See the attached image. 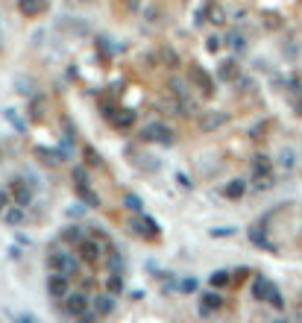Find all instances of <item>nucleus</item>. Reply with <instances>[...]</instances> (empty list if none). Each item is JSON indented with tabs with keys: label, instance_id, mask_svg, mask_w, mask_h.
Wrapping results in <instances>:
<instances>
[{
	"label": "nucleus",
	"instance_id": "obj_31",
	"mask_svg": "<svg viewBox=\"0 0 302 323\" xmlns=\"http://www.w3.org/2000/svg\"><path fill=\"white\" fill-rule=\"evenodd\" d=\"M82 156H85V164H88V167H103V156L91 147V144L82 147Z\"/></svg>",
	"mask_w": 302,
	"mask_h": 323
},
{
	"label": "nucleus",
	"instance_id": "obj_27",
	"mask_svg": "<svg viewBox=\"0 0 302 323\" xmlns=\"http://www.w3.org/2000/svg\"><path fill=\"white\" fill-rule=\"evenodd\" d=\"M223 41H226V44H229L235 53H243V50H246V35H243L241 30H232L226 38H223Z\"/></svg>",
	"mask_w": 302,
	"mask_h": 323
},
{
	"label": "nucleus",
	"instance_id": "obj_13",
	"mask_svg": "<svg viewBox=\"0 0 302 323\" xmlns=\"http://www.w3.org/2000/svg\"><path fill=\"white\" fill-rule=\"evenodd\" d=\"M91 309L97 312V318H109V315L115 312V294H109V291L94 294V297H91Z\"/></svg>",
	"mask_w": 302,
	"mask_h": 323
},
{
	"label": "nucleus",
	"instance_id": "obj_24",
	"mask_svg": "<svg viewBox=\"0 0 302 323\" xmlns=\"http://www.w3.org/2000/svg\"><path fill=\"white\" fill-rule=\"evenodd\" d=\"M106 291L115 294V297H121V294L126 291V279H123V273H109V276H106Z\"/></svg>",
	"mask_w": 302,
	"mask_h": 323
},
{
	"label": "nucleus",
	"instance_id": "obj_12",
	"mask_svg": "<svg viewBox=\"0 0 302 323\" xmlns=\"http://www.w3.org/2000/svg\"><path fill=\"white\" fill-rule=\"evenodd\" d=\"M229 124V115L226 112H217V109H211V112H200V129L202 132H211V129H220Z\"/></svg>",
	"mask_w": 302,
	"mask_h": 323
},
{
	"label": "nucleus",
	"instance_id": "obj_39",
	"mask_svg": "<svg viewBox=\"0 0 302 323\" xmlns=\"http://www.w3.org/2000/svg\"><path fill=\"white\" fill-rule=\"evenodd\" d=\"M176 182H179L185 191H191V188H194V182H191V176H188V173H176Z\"/></svg>",
	"mask_w": 302,
	"mask_h": 323
},
{
	"label": "nucleus",
	"instance_id": "obj_33",
	"mask_svg": "<svg viewBox=\"0 0 302 323\" xmlns=\"http://www.w3.org/2000/svg\"><path fill=\"white\" fill-rule=\"evenodd\" d=\"M3 115H6V121H9L12 127L18 129V132H24V129H27V124H24V121L18 118V112H15V109H3Z\"/></svg>",
	"mask_w": 302,
	"mask_h": 323
},
{
	"label": "nucleus",
	"instance_id": "obj_28",
	"mask_svg": "<svg viewBox=\"0 0 302 323\" xmlns=\"http://www.w3.org/2000/svg\"><path fill=\"white\" fill-rule=\"evenodd\" d=\"M44 109H47V97L33 94V100H30V118L33 121H41L44 118Z\"/></svg>",
	"mask_w": 302,
	"mask_h": 323
},
{
	"label": "nucleus",
	"instance_id": "obj_34",
	"mask_svg": "<svg viewBox=\"0 0 302 323\" xmlns=\"http://www.w3.org/2000/svg\"><path fill=\"white\" fill-rule=\"evenodd\" d=\"M238 226H214V229H208V235L211 238H229V235H235Z\"/></svg>",
	"mask_w": 302,
	"mask_h": 323
},
{
	"label": "nucleus",
	"instance_id": "obj_29",
	"mask_svg": "<svg viewBox=\"0 0 302 323\" xmlns=\"http://www.w3.org/2000/svg\"><path fill=\"white\" fill-rule=\"evenodd\" d=\"M208 285H211V288H226V285H232V270H214V273L208 276Z\"/></svg>",
	"mask_w": 302,
	"mask_h": 323
},
{
	"label": "nucleus",
	"instance_id": "obj_17",
	"mask_svg": "<svg viewBox=\"0 0 302 323\" xmlns=\"http://www.w3.org/2000/svg\"><path fill=\"white\" fill-rule=\"evenodd\" d=\"M156 56H159V62L165 65L168 71H176V68H182V59H179V53H176V50H173L170 44H162Z\"/></svg>",
	"mask_w": 302,
	"mask_h": 323
},
{
	"label": "nucleus",
	"instance_id": "obj_18",
	"mask_svg": "<svg viewBox=\"0 0 302 323\" xmlns=\"http://www.w3.org/2000/svg\"><path fill=\"white\" fill-rule=\"evenodd\" d=\"M3 221L9 226H21L27 221V206H18V203H12V206H6L3 209Z\"/></svg>",
	"mask_w": 302,
	"mask_h": 323
},
{
	"label": "nucleus",
	"instance_id": "obj_15",
	"mask_svg": "<svg viewBox=\"0 0 302 323\" xmlns=\"http://www.w3.org/2000/svg\"><path fill=\"white\" fill-rule=\"evenodd\" d=\"M238 77H241V65L235 59H223L217 65V82H235Z\"/></svg>",
	"mask_w": 302,
	"mask_h": 323
},
{
	"label": "nucleus",
	"instance_id": "obj_25",
	"mask_svg": "<svg viewBox=\"0 0 302 323\" xmlns=\"http://www.w3.org/2000/svg\"><path fill=\"white\" fill-rule=\"evenodd\" d=\"M35 156L41 159V164H50V167H56V164L62 162V153H59V147H56V150H47V147H35Z\"/></svg>",
	"mask_w": 302,
	"mask_h": 323
},
{
	"label": "nucleus",
	"instance_id": "obj_4",
	"mask_svg": "<svg viewBox=\"0 0 302 323\" xmlns=\"http://www.w3.org/2000/svg\"><path fill=\"white\" fill-rule=\"evenodd\" d=\"M141 141H153V144H173L176 141V132L170 124L165 121H150L141 127Z\"/></svg>",
	"mask_w": 302,
	"mask_h": 323
},
{
	"label": "nucleus",
	"instance_id": "obj_3",
	"mask_svg": "<svg viewBox=\"0 0 302 323\" xmlns=\"http://www.w3.org/2000/svg\"><path fill=\"white\" fill-rule=\"evenodd\" d=\"M76 256L82 258V264H88V267H97L103 258H106V247H103L94 235H85V238L76 244Z\"/></svg>",
	"mask_w": 302,
	"mask_h": 323
},
{
	"label": "nucleus",
	"instance_id": "obj_38",
	"mask_svg": "<svg viewBox=\"0 0 302 323\" xmlns=\"http://www.w3.org/2000/svg\"><path fill=\"white\" fill-rule=\"evenodd\" d=\"M12 203H15V200H12V191H9V188H0V215H3V209L12 206Z\"/></svg>",
	"mask_w": 302,
	"mask_h": 323
},
{
	"label": "nucleus",
	"instance_id": "obj_5",
	"mask_svg": "<svg viewBox=\"0 0 302 323\" xmlns=\"http://www.w3.org/2000/svg\"><path fill=\"white\" fill-rule=\"evenodd\" d=\"M129 226H132L135 235H141V238H147V241H156L159 235H162V229H159V224L147 215V212H138V215H132L129 218Z\"/></svg>",
	"mask_w": 302,
	"mask_h": 323
},
{
	"label": "nucleus",
	"instance_id": "obj_20",
	"mask_svg": "<svg viewBox=\"0 0 302 323\" xmlns=\"http://www.w3.org/2000/svg\"><path fill=\"white\" fill-rule=\"evenodd\" d=\"M76 197L88 206V209H97V206H103V200H100V194L91 188V182L88 185H76Z\"/></svg>",
	"mask_w": 302,
	"mask_h": 323
},
{
	"label": "nucleus",
	"instance_id": "obj_1",
	"mask_svg": "<svg viewBox=\"0 0 302 323\" xmlns=\"http://www.w3.org/2000/svg\"><path fill=\"white\" fill-rule=\"evenodd\" d=\"M79 264H82V258L76 256V253L62 250V247H56V250L47 253V270H65L70 276H76L79 273Z\"/></svg>",
	"mask_w": 302,
	"mask_h": 323
},
{
	"label": "nucleus",
	"instance_id": "obj_40",
	"mask_svg": "<svg viewBox=\"0 0 302 323\" xmlns=\"http://www.w3.org/2000/svg\"><path fill=\"white\" fill-rule=\"evenodd\" d=\"M18 91H21V94H27V97H33V82H30V80H27V82H24V80H18Z\"/></svg>",
	"mask_w": 302,
	"mask_h": 323
},
{
	"label": "nucleus",
	"instance_id": "obj_30",
	"mask_svg": "<svg viewBox=\"0 0 302 323\" xmlns=\"http://www.w3.org/2000/svg\"><path fill=\"white\" fill-rule=\"evenodd\" d=\"M123 206L132 212V215H138V212H144V200L138 197V194H132V191H126L123 194Z\"/></svg>",
	"mask_w": 302,
	"mask_h": 323
},
{
	"label": "nucleus",
	"instance_id": "obj_22",
	"mask_svg": "<svg viewBox=\"0 0 302 323\" xmlns=\"http://www.w3.org/2000/svg\"><path fill=\"white\" fill-rule=\"evenodd\" d=\"M103 261H106V270L109 273H126V258L121 256L118 250H109Z\"/></svg>",
	"mask_w": 302,
	"mask_h": 323
},
{
	"label": "nucleus",
	"instance_id": "obj_9",
	"mask_svg": "<svg viewBox=\"0 0 302 323\" xmlns=\"http://www.w3.org/2000/svg\"><path fill=\"white\" fill-rule=\"evenodd\" d=\"M267 221H270V215H267V218H261L258 224L249 226V241H252L255 247L267 250V253H276V244H273V241L267 238Z\"/></svg>",
	"mask_w": 302,
	"mask_h": 323
},
{
	"label": "nucleus",
	"instance_id": "obj_14",
	"mask_svg": "<svg viewBox=\"0 0 302 323\" xmlns=\"http://www.w3.org/2000/svg\"><path fill=\"white\" fill-rule=\"evenodd\" d=\"M191 82L188 80H182V77H170L168 80V94L176 100V103H182V100H188L191 97V88H188Z\"/></svg>",
	"mask_w": 302,
	"mask_h": 323
},
{
	"label": "nucleus",
	"instance_id": "obj_10",
	"mask_svg": "<svg viewBox=\"0 0 302 323\" xmlns=\"http://www.w3.org/2000/svg\"><path fill=\"white\" fill-rule=\"evenodd\" d=\"M217 309H223V294H220V288L205 291V294L200 297V315L202 318H211Z\"/></svg>",
	"mask_w": 302,
	"mask_h": 323
},
{
	"label": "nucleus",
	"instance_id": "obj_23",
	"mask_svg": "<svg viewBox=\"0 0 302 323\" xmlns=\"http://www.w3.org/2000/svg\"><path fill=\"white\" fill-rule=\"evenodd\" d=\"M270 291H273V282H270L267 276H255V282H252V297L255 300H261V303H267V297H270Z\"/></svg>",
	"mask_w": 302,
	"mask_h": 323
},
{
	"label": "nucleus",
	"instance_id": "obj_37",
	"mask_svg": "<svg viewBox=\"0 0 302 323\" xmlns=\"http://www.w3.org/2000/svg\"><path fill=\"white\" fill-rule=\"evenodd\" d=\"M197 288H200V282H197L194 276H185V279L179 282V291H185V294H194Z\"/></svg>",
	"mask_w": 302,
	"mask_h": 323
},
{
	"label": "nucleus",
	"instance_id": "obj_16",
	"mask_svg": "<svg viewBox=\"0 0 302 323\" xmlns=\"http://www.w3.org/2000/svg\"><path fill=\"white\" fill-rule=\"evenodd\" d=\"M47 0H18V12L24 15V18H38V15H44L47 12Z\"/></svg>",
	"mask_w": 302,
	"mask_h": 323
},
{
	"label": "nucleus",
	"instance_id": "obj_11",
	"mask_svg": "<svg viewBox=\"0 0 302 323\" xmlns=\"http://www.w3.org/2000/svg\"><path fill=\"white\" fill-rule=\"evenodd\" d=\"M202 12H205V24H211V27H223L226 24V9H223L220 0H205Z\"/></svg>",
	"mask_w": 302,
	"mask_h": 323
},
{
	"label": "nucleus",
	"instance_id": "obj_7",
	"mask_svg": "<svg viewBox=\"0 0 302 323\" xmlns=\"http://www.w3.org/2000/svg\"><path fill=\"white\" fill-rule=\"evenodd\" d=\"M62 306H65L67 318H76V321H79V318L91 309V300H88L85 291H67V297L62 300Z\"/></svg>",
	"mask_w": 302,
	"mask_h": 323
},
{
	"label": "nucleus",
	"instance_id": "obj_41",
	"mask_svg": "<svg viewBox=\"0 0 302 323\" xmlns=\"http://www.w3.org/2000/svg\"><path fill=\"white\" fill-rule=\"evenodd\" d=\"M264 24H267V30H276L282 21H279V15H264Z\"/></svg>",
	"mask_w": 302,
	"mask_h": 323
},
{
	"label": "nucleus",
	"instance_id": "obj_2",
	"mask_svg": "<svg viewBox=\"0 0 302 323\" xmlns=\"http://www.w3.org/2000/svg\"><path fill=\"white\" fill-rule=\"evenodd\" d=\"M188 82H191V88H197L202 97H214V82H217V77H211L200 62H191L188 65Z\"/></svg>",
	"mask_w": 302,
	"mask_h": 323
},
{
	"label": "nucleus",
	"instance_id": "obj_26",
	"mask_svg": "<svg viewBox=\"0 0 302 323\" xmlns=\"http://www.w3.org/2000/svg\"><path fill=\"white\" fill-rule=\"evenodd\" d=\"M135 121H138V112H132V109H123L121 115H115V127L118 129H132Z\"/></svg>",
	"mask_w": 302,
	"mask_h": 323
},
{
	"label": "nucleus",
	"instance_id": "obj_8",
	"mask_svg": "<svg viewBox=\"0 0 302 323\" xmlns=\"http://www.w3.org/2000/svg\"><path fill=\"white\" fill-rule=\"evenodd\" d=\"M9 191H12V200H15L18 206H27V209L33 206V197H35V185H33V182L27 185V179H21V176H18V179H12Z\"/></svg>",
	"mask_w": 302,
	"mask_h": 323
},
{
	"label": "nucleus",
	"instance_id": "obj_36",
	"mask_svg": "<svg viewBox=\"0 0 302 323\" xmlns=\"http://www.w3.org/2000/svg\"><path fill=\"white\" fill-rule=\"evenodd\" d=\"M267 303L273 306V309H285V300H282V291L273 285V291H270V297H267Z\"/></svg>",
	"mask_w": 302,
	"mask_h": 323
},
{
	"label": "nucleus",
	"instance_id": "obj_32",
	"mask_svg": "<svg viewBox=\"0 0 302 323\" xmlns=\"http://www.w3.org/2000/svg\"><path fill=\"white\" fill-rule=\"evenodd\" d=\"M70 179H73V188H76V185H88V167H85V164H73Z\"/></svg>",
	"mask_w": 302,
	"mask_h": 323
},
{
	"label": "nucleus",
	"instance_id": "obj_35",
	"mask_svg": "<svg viewBox=\"0 0 302 323\" xmlns=\"http://www.w3.org/2000/svg\"><path fill=\"white\" fill-rule=\"evenodd\" d=\"M223 44H226V41H223V38H220V35H217V32H214V35H208V38H205V50H208V53H217V50H220V47H223Z\"/></svg>",
	"mask_w": 302,
	"mask_h": 323
},
{
	"label": "nucleus",
	"instance_id": "obj_21",
	"mask_svg": "<svg viewBox=\"0 0 302 323\" xmlns=\"http://www.w3.org/2000/svg\"><path fill=\"white\" fill-rule=\"evenodd\" d=\"M82 238H85V226H79V224L65 226V229H62V235H59V241H62V244H73V247H76Z\"/></svg>",
	"mask_w": 302,
	"mask_h": 323
},
{
	"label": "nucleus",
	"instance_id": "obj_19",
	"mask_svg": "<svg viewBox=\"0 0 302 323\" xmlns=\"http://www.w3.org/2000/svg\"><path fill=\"white\" fill-rule=\"evenodd\" d=\"M246 188H249V185H246V179H229V182L220 188V194H223L226 200H241V197L246 194Z\"/></svg>",
	"mask_w": 302,
	"mask_h": 323
},
{
	"label": "nucleus",
	"instance_id": "obj_43",
	"mask_svg": "<svg viewBox=\"0 0 302 323\" xmlns=\"http://www.w3.org/2000/svg\"><path fill=\"white\" fill-rule=\"evenodd\" d=\"M18 321H21V323H33L35 315H18Z\"/></svg>",
	"mask_w": 302,
	"mask_h": 323
},
{
	"label": "nucleus",
	"instance_id": "obj_42",
	"mask_svg": "<svg viewBox=\"0 0 302 323\" xmlns=\"http://www.w3.org/2000/svg\"><path fill=\"white\" fill-rule=\"evenodd\" d=\"M123 9L126 12H138L141 9V0H123Z\"/></svg>",
	"mask_w": 302,
	"mask_h": 323
},
{
	"label": "nucleus",
	"instance_id": "obj_6",
	"mask_svg": "<svg viewBox=\"0 0 302 323\" xmlns=\"http://www.w3.org/2000/svg\"><path fill=\"white\" fill-rule=\"evenodd\" d=\"M67 291H70V273H65V270H50L47 273V297L50 300H65Z\"/></svg>",
	"mask_w": 302,
	"mask_h": 323
}]
</instances>
